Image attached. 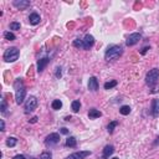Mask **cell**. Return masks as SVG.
<instances>
[{
	"mask_svg": "<svg viewBox=\"0 0 159 159\" xmlns=\"http://www.w3.org/2000/svg\"><path fill=\"white\" fill-rule=\"evenodd\" d=\"M14 88H15V102L16 104H22L26 96V88L24 86V81L22 79H16L14 83Z\"/></svg>",
	"mask_w": 159,
	"mask_h": 159,
	"instance_id": "obj_1",
	"label": "cell"
},
{
	"mask_svg": "<svg viewBox=\"0 0 159 159\" xmlns=\"http://www.w3.org/2000/svg\"><path fill=\"white\" fill-rule=\"evenodd\" d=\"M122 53H123V49L121 46H118V45L108 46V49L104 52V59L107 61H114L119 56H122Z\"/></svg>",
	"mask_w": 159,
	"mask_h": 159,
	"instance_id": "obj_2",
	"label": "cell"
},
{
	"mask_svg": "<svg viewBox=\"0 0 159 159\" xmlns=\"http://www.w3.org/2000/svg\"><path fill=\"white\" fill-rule=\"evenodd\" d=\"M19 55H20V52H19L18 47H9L8 50H5L3 59H4L5 62H15L19 59Z\"/></svg>",
	"mask_w": 159,
	"mask_h": 159,
	"instance_id": "obj_3",
	"label": "cell"
},
{
	"mask_svg": "<svg viewBox=\"0 0 159 159\" xmlns=\"http://www.w3.org/2000/svg\"><path fill=\"white\" fill-rule=\"evenodd\" d=\"M158 79H159V69L149 70V72H148L147 76H145V83H147L149 87H154Z\"/></svg>",
	"mask_w": 159,
	"mask_h": 159,
	"instance_id": "obj_4",
	"label": "cell"
},
{
	"mask_svg": "<svg viewBox=\"0 0 159 159\" xmlns=\"http://www.w3.org/2000/svg\"><path fill=\"white\" fill-rule=\"evenodd\" d=\"M38 107V100H36L35 96H30L28 97V100L25 101V113H31L36 110Z\"/></svg>",
	"mask_w": 159,
	"mask_h": 159,
	"instance_id": "obj_5",
	"label": "cell"
},
{
	"mask_svg": "<svg viewBox=\"0 0 159 159\" xmlns=\"http://www.w3.org/2000/svg\"><path fill=\"white\" fill-rule=\"evenodd\" d=\"M60 143V134L59 133H50L45 138V145L46 147H55Z\"/></svg>",
	"mask_w": 159,
	"mask_h": 159,
	"instance_id": "obj_6",
	"label": "cell"
},
{
	"mask_svg": "<svg viewBox=\"0 0 159 159\" xmlns=\"http://www.w3.org/2000/svg\"><path fill=\"white\" fill-rule=\"evenodd\" d=\"M91 154H92L91 150H80V152H75V153L70 154L66 159H86Z\"/></svg>",
	"mask_w": 159,
	"mask_h": 159,
	"instance_id": "obj_7",
	"label": "cell"
},
{
	"mask_svg": "<svg viewBox=\"0 0 159 159\" xmlns=\"http://www.w3.org/2000/svg\"><path fill=\"white\" fill-rule=\"evenodd\" d=\"M141 39H142V35H141V34H138V32L131 34V35L127 38V40H126V45H127V46H133V45H136V44L139 42Z\"/></svg>",
	"mask_w": 159,
	"mask_h": 159,
	"instance_id": "obj_8",
	"label": "cell"
},
{
	"mask_svg": "<svg viewBox=\"0 0 159 159\" xmlns=\"http://www.w3.org/2000/svg\"><path fill=\"white\" fill-rule=\"evenodd\" d=\"M82 41H83V50H90L94 45V38L92 35H90V34H87L84 36Z\"/></svg>",
	"mask_w": 159,
	"mask_h": 159,
	"instance_id": "obj_9",
	"label": "cell"
},
{
	"mask_svg": "<svg viewBox=\"0 0 159 159\" xmlns=\"http://www.w3.org/2000/svg\"><path fill=\"white\" fill-rule=\"evenodd\" d=\"M13 5L19 10H24V9L30 6V1H28V0H15V1L13 3Z\"/></svg>",
	"mask_w": 159,
	"mask_h": 159,
	"instance_id": "obj_10",
	"label": "cell"
},
{
	"mask_svg": "<svg viewBox=\"0 0 159 159\" xmlns=\"http://www.w3.org/2000/svg\"><path fill=\"white\" fill-rule=\"evenodd\" d=\"M88 90L91 92H96L98 90V81H97V79L94 76L90 77V80H88Z\"/></svg>",
	"mask_w": 159,
	"mask_h": 159,
	"instance_id": "obj_11",
	"label": "cell"
},
{
	"mask_svg": "<svg viewBox=\"0 0 159 159\" xmlns=\"http://www.w3.org/2000/svg\"><path fill=\"white\" fill-rule=\"evenodd\" d=\"M50 62L49 57H42V59H40L38 61V72L41 73L44 70H45V67L47 66V63Z\"/></svg>",
	"mask_w": 159,
	"mask_h": 159,
	"instance_id": "obj_12",
	"label": "cell"
},
{
	"mask_svg": "<svg viewBox=\"0 0 159 159\" xmlns=\"http://www.w3.org/2000/svg\"><path fill=\"white\" fill-rule=\"evenodd\" d=\"M113 152H114V147H113V145H111V144L106 145V147H104V149H103L102 159H108L111 155L113 154Z\"/></svg>",
	"mask_w": 159,
	"mask_h": 159,
	"instance_id": "obj_13",
	"label": "cell"
},
{
	"mask_svg": "<svg viewBox=\"0 0 159 159\" xmlns=\"http://www.w3.org/2000/svg\"><path fill=\"white\" fill-rule=\"evenodd\" d=\"M152 116L158 117L159 116V100H153L152 102Z\"/></svg>",
	"mask_w": 159,
	"mask_h": 159,
	"instance_id": "obj_14",
	"label": "cell"
},
{
	"mask_svg": "<svg viewBox=\"0 0 159 159\" xmlns=\"http://www.w3.org/2000/svg\"><path fill=\"white\" fill-rule=\"evenodd\" d=\"M40 20H41V18H40V15L38 13H32L29 16V22L31 25H38V24H40Z\"/></svg>",
	"mask_w": 159,
	"mask_h": 159,
	"instance_id": "obj_15",
	"label": "cell"
},
{
	"mask_svg": "<svg viewBox=\"0 0 159 159\" xmlns=\"http://www.w3.org/2000/svg\"><path fill=\"white\" fill-rule=\"evenodd\" d=\"M101 116H102V112L98 110H96V108H91L90 112H88V117L91 118V119H96V118H100Z\"/></svg>",
	"mask_w": 159,
	"mask_h": 159,
	"instance_id": "obj_16",
	"label": "cell"
},
{
	"mask_svg": "<svg viewBox=\"0 0 159 159\" xmlns=\"http://www.w3.org/2000/svg\"><path fill=\"white\" fill-rule=\"evenodd\" d=\"M66 147H70V148H75L77 145V141L75 137H69L66 139V143H65Z\"/></svg>",
	"mask_w": 159,
	"mask_h": 159,
	"instance_id": "obj_17",
	"label": "cell"
},
{
	"mask_svg": "<svg viewBox=\"0 0 159 159\" xmlns=\"http://www.w3.org/2000/svg\"><path fill=\"white\" fill-rule=\"evenodd\" d=\"M71 108H72L73 112L77 113L80 111V108H81V102H80V101H77V100L72 101V103H71Z\"/></svg>",
	"mask_w": 159,
	"mask_h": 159,
	"instance_id": "obj_18",
	"label": "cell"
},
{
	"mask_svg": "<svg viewBox=\"0 0 159 159\" xmlns=\"http://www.w3.org/2000/svg\"><path fill=\"white\" fill-rule=\"evenodd\" d=\"M6 145H8V147H10V148H13V147H15L16 145V143H18V139H16L15 137H9L8 139H6Z\"/></svg>",
	"mask_w": 159,
	"mask_h": 159,
	"instance_id": "obj_19",
	"label": "cell"
},
{
	"mask_svg": "<svg viewBox=\"0 0 159 159\" xmlns=\"http://www.w3.org/2000/svg\"><path fill=\"white\" fill-rule=\"evenodd\" d=\"M117 126H118V121H112V122H110V124H108V127H107L108 133L112 134L113 131H114V128H116Z\"/></svg>",
	"mask_w": 159,
	"mask_h": 159,
	"instance_id": "obj_20",
	"label": "cell"
},
{
	"mask_svg": "<svg viewBox=\"0 0 159 159\" xmlns=\"http://www.w3.org/2000/svg\"><path fill=\"white\" fill-rule=\"evenodd\" d=\"M51 107H52V110L59 111L60 108L62 107V102H61L60 100H53V101H52V103H51Z\"/></svg>",
	"mask_w": 159,
	"mask_h": 159,
	"instance_id": "obj_21",
	"label": "cell"
},
{
	"mask_svg": "<svg viewBox=\"0 0 159 159\" xmlns=\"http://www.w3.org/2000/svg\"><path fill=\"white\" fill-rule=\"evenodd\" d=\"M119 113L123 114V116H128L131 113V107L129 106H122L119 108Z\"/></svg>",
	"mask_w": 159,
	"mask_h": 159,
	"instance_id": "obj_22",
	"label": "cell"
},
{
	"mask_svg": "<svg viewBox=\"0 0 159 159\" xmlns=\"http://www.w3.org/2000/svg\"><path fill=\"white\" fill-rule=\"evenodd\" d=\"M117 86V81L116 80H112V81H110V82H106L104 83V90H111V88H113V87H116Z\"/></svg>",
	"mask_w": 159,
	"mask_h": 159,
	"instance_id": "obj_23",
	"label": "cell"
},
{
	"mask_svg": "<svg viewBox=\"0 0 159 159\" xmlns=\"http://www.w3.org/2000/svg\"><path fill=\"white\" fill-rule=\"evenodd\" d=\"M4 38H5V40H9V41H14V40L16 39V36L13 32H10V31H5L4 32Z\"/></svg>",
	"mask_w": 159,
	"mask_h": 159,
	"instance_id": "obj_24",
	"label": "cell"
},
{
	"mask_svg": "<svg viewBox=\"0 0 159 159\" xmlns=\"http://www.w3.org/2000/svg\"><path fill=\"white\" fill-rule=\"evenodd\" d=\"M10 30H20V28H21V25H20V22L18 21H13L10 22Z\"/></svg>",
	"mask_w": 159,
	"mask_h": 159,
	"instance_id": "obj_25",
	"label": "cell"
},
{
	"mask_svg": "<svg viewBox=\"0 0 159 159\" xmlns=\"http://www.w3.org/2000/svg\"><path fill=\"white\" fill-rule=\"evenodd\" d=\"M51 158H52V154L50 152H44L39 158H35V159H51Z\"/></svg>",
	"mask_w": 159,
	"mask_h": 159,
	"instance_id": "obj_26",
	"label": "cell"
},
{
	"mask_svg": "<svg viewBox=\"0 0 159 159\" xmlns=\"http://www.w3.org/2000/svg\"><path fill=\"white\" fill-rule=\"evenodd\" d=\"M73 46L77 47V49H83V41L80 39H76L75 41H73Z\"/></svg>",
	"mask_w": 159,
	"mask_h": 159,
	"instance_id": "obj_27",
	"label": "cell"
},
{
	"mask_svg": "<svg viewBox=\"0 0 159 159\" xmlns=\"http://www.w3.org/2000/svg\"><path fill=\"white\" fill-rule=\"evenodd\" d=\"M0 110H1V113H3V114L6 113V101H5L4 98L1 100V108H0Z\"/></svg>",
	"mask_w": 159,
	"mask_h": 159,
	"instance_id": "obj_28",
	"label": "cell"
},
{
	"mask_svg": "<svg viewBox=\"0 0 159 159\" xmlns=\"http://www.w3.org/2000/svg\"><path fill=\"white\" fill-rule=\"evenodd\" d=\"M13 159H28V158H26L25 155H22V154H18V155H15Z\"/></svg>",
	"mask_w": 159,
	"mask_h": 159,
	"instance_id": "obj_29",
	"label": "cell"
},
{
	"mask_svg": "<svg viewBox=\"0 0 159 159\" xmlns=\"http://www.w3.org/2000/svg\"><path fill=\"white\" fill-rule=\"evenodd\" d=\"M60 133H62V134H69V129H67V128H61V129H60Z\"/></svg>",
	"mask_w": 159,
	"mask_h": 159,
	"instance_id": "obj_30",
	"label": "cell"
},
{
	"mask_svg": "<svg viewBox=\"0 0 159 159\" xmlns=\"http://www.w3.org/2000/svg\"><path fill=\"white\" fill-rule=\"evenodd\" d=\"M0 124H1V129H0V131L4 132V131H5V122H4V119L0 121Z\"/></svg>",
	"mask_w": 159,
	"mask_h": 159,
	"instance_id": "obj_31",
	"label": "cell"
},
{
	"mask_svg": "<svg viewBox=\"0 0 159 159\" xmlns=\"http://www.w3.org/2000/svg\"><path fill=\"white\" fill-rule=\"evenodd\" d=\"M56 70H57L56 71V77H61V69H60V67H57Z\"/></svg>",
	"mask_w": 159,
	"mask_h": 159,
	"instance_id": "obj_32",
	"label": "cell"
},
{
	"mask_svg": "<svg viewBox=\"0 0 159 159\" xmlns=\"http://www.w3.org/2000/svg\"><path fill=\"white\" fill-rule=\"evenodd\" d=\"M36 122H38V117H32L30 119V123H36Z\"/></svg>",
	"mask_w": 159,
	"mask_h": 159,
	"instance_id": "obj_33",
	"label": "cell"
},
{
	"mask_svg": "<svg viewBox=\"0 0 159 159\" xmlns=\"http://www.w3.org/2000/svg\"><path fill=\"white\" fill-rule=\"evenodd\" d=\"M148 50H149V47H144V49H143V50H142V51H141V53H142V55H144V53L148 51Z\"/></svg>",
	"mask_w": 159,
	"mask_h": 159,
	"instance_id": "obj_34",
	"label": "cell"
},
{
	"mask_svg": "<svg viewBox=\"0 0 159 159\" xmlns=\"http://www.w3.org/2000/svg\"><path fill=\"white\" fill-rule=\"evenodd\" d=\"M113 159H118V158H113Z\"/></svg>",
	"mask_w": 159,
	"mask_h": 159,
	"instance_id": "obj_35",
	"label": "cell"
}]
</instances>
